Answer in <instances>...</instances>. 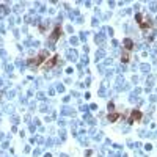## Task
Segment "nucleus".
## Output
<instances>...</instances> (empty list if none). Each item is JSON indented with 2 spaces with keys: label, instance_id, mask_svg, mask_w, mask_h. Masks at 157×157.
Instances as JSON below:
<instances>
[{
  "label": "nucleus",
  "instance_id": "obj_1",
  "mask_svg": "<svg viewBox=\"0 0 157 157\" xmlns=\"http://www.w3.org/2000/svg\"><path fill=\"white\" fill-rule=\"evenodd\" d=\"M137 22H138L140 29L145 31V33H146L149 29H152V21H151L148 16H145V14H137Z\"/></svg>",
  "mask_w": 157,
  "mask_h": 157
},
{
  "label": "nucleus",
  "instance_id": "obj_2",
  "mask_svg": "<svg viewBox=\"0 0 157 157\" xmlns=\"http://www.w3.org/2000/svg\"><path fill=\"white\" fill-rule=\"evenodd\" d=\"M44 58H47V52L39 54L36 58H30V60H29V64H30L31 68H38V66H41V64H43Z\"/></svg>",
  "mask_w": 157,
  "mask_h": 157
},
{
  "label": "nucleus",
  "instance_id": "obj_3",
  "mask_svg": "<svg viewBox=\"0 0 157 157\" xmlns=\"http://www.w3.org/2000/svg\"><path fill=\"white\" fill-rule=\"evenodd\" d=\"M140 118H141V112L140 110H133L132 115H131V118H129V123H135V121H140Z\"/></svg>",
  "mask_w": 157,
  "mask_h": 157
},
{
  "label": "nucleus",
  "instance_id": "obj_4",
  "mask_svg": "<svg viewBox=\"0 0 157 157\" xmlns=\"http://www.w3.org/2000/svg\"><path fill=\"white\" fill-rule=\"evenodd\" d=\"M49 61H46V64H44V68L46 69H49V68H54L55 64L58 63V55H55V57H52V58H47Z\"/></svg>",
  "mask_w": 157,
  "mask_h": 157
},
{
  "label": "nucleus",
  "instance_id": "obj_5",
  "mask_svg": "<svg viewBox=\"0 0 157 157\" xmlns=\"http://www.w3.org/2000/svg\"><path fill=\"white\" fill-rule=\"evenodd\" d=\"M60 33H61V27L57 25V27H55V30H54V33H52V43H55V41L60 38Z\"/></svg>",
  "mask_w": 157,
  "mask_h": 157
},
{
  "label": "nucleus",
  "instance_id": "obj_6",
  "mask_svg": "<svg viewBox=\"0 0 157 157\" xmlns=\"http://www.w3.org/2000/svg\"><path fill=\"white\" fill-rule=\"evenodd\" d=\"M119 116H121L119 113H116V112H113V113H112V112H110L107 118H108V121H110V123H116L118 119H119Z\"/></svg>",
  "mask_w": 157,
  "mask_h": 157
},
{
  "label": "nucleus",
  "instance_id": "obj_7",
  "mask_svg": "<svg viewBox=\"0 0 157 157\" xmlns=\"http://www.w3.org/2000/svg\"><path fill=\"white\" fill-rule=\"evenodd\" d=\"M132 46H133L132 39H124V47L127 49V52H131V50H132Z\"/></svg>",
  "mask_w": 157,
  "mask_h": 157
}]
</instances>
